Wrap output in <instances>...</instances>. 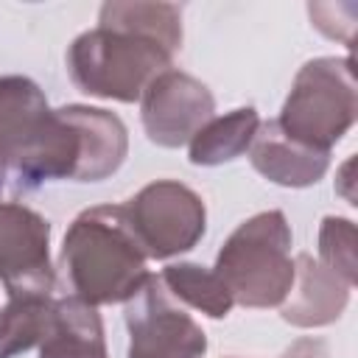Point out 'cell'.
I'll list each match as a JSON object with an SVG mask.
<instances>
[{"mask_svg": "<svg viewBox=\"0 0 358 358\" xmlns=\"http://www.w3.org/2000/svg\"><path fill=\"white\" fill-rule=\"evenodd\" d=\"M123 210L145 257L151 260H168L190 252L207 229L204 199L176 179L148 182L123 204Z\"/></svg>", "mask_w": 358, "mask_h": 358, "instance_id": "8992f818", "label": "cell"}, {"mask_svg": "<svg viewBox=\"0 0 358 358\" xmlns=\"http://www.w3.org/2000/svg\"><path fill=\"white\" fill-rule=\"evenodd\" d=\"M182 48V8L173 3H103L98 25L67 48L70 81L92 98L134 103L173 64Z\"/></svg>", "mask_w": 358, "mask_h": 358, "instance_id": "6da1fadb", "label": "cell"}, {"mask_svg": "<svg viewBox=\"0 0 358 358\" xmlns=\"http://www.w3.org/2000/svg\"><path fill=\"white\" fill-rule=\"evenodd\" d=\"M129 358H204L207 333L201 324L173 305L157 274L140 285L126 302Z\"/></svg>", "mask_w": 358, "mask_h": 358, "instance_id": "52a82bcc", "label": "cell"}, {"mask_svg": "<svg viewBox=\"0 0 358 358\" xmlns=\"http://www.w3.org/2000/svg\"><path fill=\"white\" fill-rule=\"evenodd\" d=\"M0 282L14 294H50V224L20 201H0Z\"/></svg>", "mask_w": 358, "mask_h": 358, "instance_id": "ba28073f", "label": "cell"}, {"mask_svg": "<svg viewBox=\"0 0 358 358\" xmlns=\"http://www.w3.org/2000/svg\"><path fill=\"white\" fill-rule=\"evenodd\" d=\"M159 280H162L165 291L173 299L201 310L210 319L229 316V310L235 305L232 294L227 291L221 277L207 266H199V263H168L159 271Z\"/></svg>", "mask_w": 358, "mask_h": 358, "instance_id": "9a60e30c", "label": "cell"}, {"mask_svg": "<svg viewBox=\"0 0 358 358\" xmlns=\"http://www.w3.org/2000/svg\"><path fill=\"white\" fill-rule=\"evenodd\" d=\"M355 115L358 90L352 56H319L299 67L277 126L288 137L330 154V148L352 129Z\"/></svg>", "mask_w": 358, "mask_h": 358, "instance_id": "5b68a950", "label": "cell"}, {"mask_svg": "<svg viewBox=\"0 0 358 358\" xmlns=\"http://www.w3.org/2000/svg\"><path fill=\"white\" fill-rule=\"evenodd\" d=\"M39 358H109L98 308L76 296L56 299V324L39 344Z\"/></svg>", "mask_w": 358, "mask_h": 358, "instance_id": "7c38bea8", "label": "cell"}, {"mask_svg": "<svg viewBox=\"0 0 358 358\" xmlns=\"http://www.w3.org/2000/svg\"><path fill=\"white\" fill-rule=\"evenodd\" d=\"M350 291L352 285H347L319 260H313L308 252H299L294 257V285L285 302L280 305V316L294 327L333 324L344 313L350 302Z\"/></svg>", "mask_w": 358, "mask_h": 358, "instance_id": "8fae6325", "label": "cell"}, {"mask_svg": "<svg viewBox=\"0 0 358 358\" xmlns=\"http://www.w3.org/2000/svg\"><path fill=\"white\" fill-rule=\"evenodd\" d=\"M246 154L252 168L280 187H310L330 168L327 151H316L288 137L277 126V120H266L257 126V134Z\"/></svg>", "mask_w": 358, "mask_h": 358, "instance_id": "30bf717a", "label": "cell"}, {"mask_svg": "<svg viewBox=\"0 0 358 358\" xmlns=\"http://www.w3.org/2000/svg\"><path fill=\"white\" fill-rule=\"evenodd\" d=\"M0 165L6 176L17 179V187L78 182L84 131L73 103L50 109L34 78L0 76Z\"/></svg>", "mask_w": 358, "mask_h": 358, "instance_id": "7a4b0ae2", "label": "cell"}, {"mask_svg": "<svg viewBox=\"0 0 358 358\" xmlns=\"http://www.w3.org/2000/svg\"><path fill=\"white\" fill-rule=\"evenodd\" d=\"M352 165H355V159L350 157L344 165H341V171H338V179H341V185H338V193H344V199L350 201V204H355V193H352V179H350V171H352Z\"/></svg>", "mask_w": 358, "mask_h": 358, "instance_id": "e0dca14e", "label": "cell"}, {"mask_svg": "<svg viewBox=\"0 0 358 358\" xmlns=\"http://www.w3.org/2000/svg\"><path fill=\"white\" fill-rule=\"evenodd\" d=\"M215 115V98L190 73L165 70L140 95V120L159 148H179Z\"/></svg>", "mask_w": 358, "mask_h": 358, "instance_id": "9c48e42d", "label": "cell"}, {"mask_svg": "<svg viewBox=\"0 0 358 358\" xmlns=\"http://www.w3.org/2000/svg\"><path fill=\"white\" fill-rule=\"evenodd\" d=\"M229 358H235V355H229Z\"/></svg>", "mask_w": 358, "mask_h": 358, "instance_id": "d6986e66", "label": "cell"}, {"mask_svg": "<svg viewBox=\"0 0 358 358\" xmlns=\"http://www.w3.org/2000/svg\"><path fill=\"white\" fill-rule=\"evenodd\" d=\"M291 227L282 210H263L221 243L213 271L232 302L243 308H280L294 285Z\"/></svg>", "mask_w": 358, "mask_h": 358, "instance_id": "277c9868", "label": "cell"}, {"mask_svg": "<svg viewBox=\"0 0 358 358\" xmlns=\"http://www.w3.org/2000/svg\"><path fill=\"white\" fill-rule=\"evenodd\" d=\"M260 126L255 106H241L227 115H213L187 143V159L201 168H215L249 151Z\"/></svg>", "mask_w": 358, "mask_h": 358, "instance_id": "4fadbf2b", "label": "cell"}, {"mask_svg": "<svg viewBox=\"0 0 358 358\" xmlns=\"http://www.w3.org/2000/svg\"><path fill=\"white\" fill-rule=\"evenodd\" d=\"M56 324L50 294H14L0 308V358H17L39 347Z\"/></svg>", "mask_w": 358, "mask_h": 358, "instance_id": "5bb4252c", "label": "cell"}, {"mask_svg": "<svg viewBox=\"0 0 358 358\" xmlns=\"http://www.w3.org/2000/svg\"><path fill=\"white\" fill-rule=\"evenodd\" d=\"M324 268L341 277L347 285H355V227L350 218L324 215L319 227V257Z\"/></svg>", "mask_w": 358, "mask_h": 358, "instance_id": "2e32d148", "label": "cell"}, {"mask_svg": "<svg viewBox=\"0 0 358 358\" xmlns=\"http://www.w3.org/2000/svg\"><path fill=\"white\" fill-rule=\"evenodd\" d=\"M59 268L70 296L92 308L129 302L148 280V257L123 204L81 210L64 232Z\"/></svg>", "mask_w": 358, "mask_h": 358, "instance_id": "3957f363", "label": "cell"}, {"mask_svg": "<svg viewBox=\"0 0 358 358\" xmlns=\"http://www.w3.org/2000/svg\"><path fill=\"white\" fill-rule=\"evenodd\" d=\"M6 179H8V176H6V171H3V165H0V190L6 187Z\"/></svg>", "mask_w": 358, "mask_h": 358, "instance_id": "ac0fdd59", "label": "cell"}]
</instances>
